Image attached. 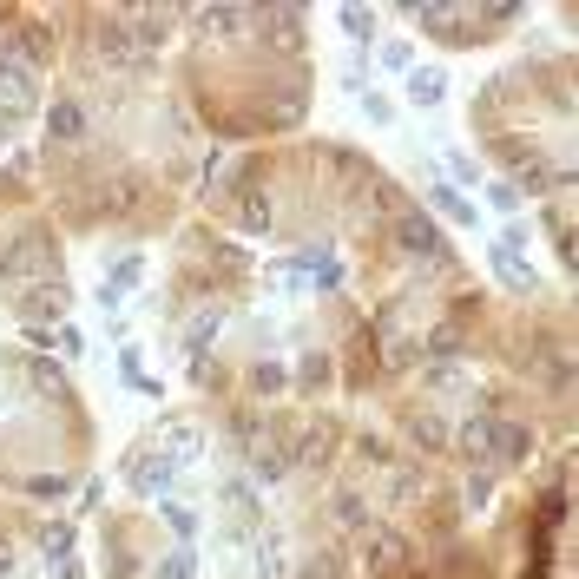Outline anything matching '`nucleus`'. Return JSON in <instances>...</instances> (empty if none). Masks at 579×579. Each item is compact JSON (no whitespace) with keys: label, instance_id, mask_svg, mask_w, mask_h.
Instances as JSON below:
<instances>
[{"label":"nucleus","instance_id":"f257e3e1","mask_svg":"<svg viewBox=\"0 0 579 579\" xmlns=\"http://www.w3.org/2000/svg\"><path fill=\"white\" fill-rule=\"evenodd\" d=\"M415 20H428V33L435 40H448V47H481V40H494V20H514L520 7H441V0H428V7H408Z\"/></svg>","mask_w":579,"mask_h":579},{"label":"nucleus","instance_id":"f03ea898","mask_svg":"<svg viewBox=\"0 0 579 579\" xmlns=\"http://www.w3.org/2000/svg\"><path fill=\"white\" fill-rule=\"evenodd\" d=\"M47 277H60V244L47 231H20L0 251V283L7 290H27V283H47Z\"/></svg>","mask_w":579,"mask_h":579},{"label":"nucleus","instance_id":"7ed1b4c3","mask_svg":"<svg viewBox=\"0 0 579 579\" xmlns=\"http://www.w3.org/2000/svg\"><path fill=\"white\" fill-rule=\"evenodd\" d=\"M7 310H14L20 329H53V323H66V277L27 283V290H7Z\"/></svg>","mask_w":579,"mask_h":579},{"label":"nucleus","instance_id":"20e7f679","mask_svg":"<svg viewBox=\"0 0 579 579\" xmlns=\"http://www.w3.org/2000/svg\"><path fill=\"white\" fill-rule=\"evenodd\" d=\"M356 566L369 579H395V573H408V540L395 527H382V520H369V527L356 533Z\"/></svg>","mask_w":579,"mask_h":579},{"label":"nucleus","instance_id":"39448f33","mask_svg":"<svg viewBox=\"0 0 579 579\" xmlns=\"http://www.w3.org/2000/svg\"><path fill=\"white\" fill-rule=\"evenodd\" d=\"M33 106H40V73L0 60V126H20Z\"/></svg>","mask_w":579,"mask_h":579},{"label":"nucleus","instance_id":"423d86ee","mask_svg":"<svg viewBox=\"0 0 579 579\" xmlns=\"http://www.w3.org/2000/svg\"><path fill=\"white\" fill-rule=\"evenodd\" d=\"M395 244H402L408 257H448V244H441L435 218H422L415 204H395Z\"/></svg>","mask_w":579,"mask_h":579},{"label":"nucleus","instance_id":"0eeeda50","mask_svg":"<svg viewBox=\"0 0 579 579\" xmlns=\"http://www.w3.org/2000/svg\"><path fill=\"white\" fill-rule=\"evenodd\" d=\"M86 132H93V112H86V99H79V93H60V99L47 106V139H53V145H79Z\"/></svg>","mask_w":579,"mask_h":579},{"label":"nucleus","instance_id":"6e6552de","mask_svg":"<svg viewBox=\"0 0 579 579\" xmlns=\"http://www.w3.org/2000/svg\"><path fill=\"white\" fill-rule=\"evenodd\" d=\"M527 454H533V428L494 415V468H514V461H527Z\"/></svg>","mask_w":579,"mask_h":579},{"label":"nucleus","instance_id":"1a4fd4ad","mask_svg":"<svg viewBox=\"0 0 579 579\" xmlns=\"http://www.w3.org/2000/svg\"><path fill=\"white\" fill-rule=\"evenodd\" d=\"M145 277V257H119V264L106 270V283H99V303H106V310H119V303L132 297V283Z\"/></svg>","mask_w":579,"mask_h":579},{"label":"nucleus","instance_id":"9d476101","mask_svg":"<svg viewBox=\"0 0 579 579\" xmlns=\"http://www.w3.org/2000/svg\"><path fill=\"white\" fill-rule=\"evenodd\" d=\"M487 264H494V277L507 283V290H540V277H533V264L520 251H507V244H494L487 251Z\"/></svg>","mask_w":579,"mask_h":579},{"label":"nucleus","instance_id":"9b49d317","mask_svg":"<svg viewBox=\"0 0 579 579\" xmlns=\"http://www.w3.org/2000/svg\"><path fill=\"white\" fill-rule=\"evenodd\" d=\"M408 99L415 106H441L448 99V73L441 66H408Z\"/></svg>","mask_w":579,"mask_h":579},{"label":"nucleus","instance_id":"f8f14e48","mask_svg":"<svg viewBox=\"0 0 579 579\" xmlns=\"http://www.w3.org/2000/svg\"><path fill=\"white\" fill-rule=\"evenodd\" d=\"M329 520H336V527H349V533H362L369 520H376V507L362 501V494H336V501H329Z\"/></svg>","mask_w":579,"mask_h":579},{"label":"nucleus","instance_id":"ddd939ff","mask_svg":"<svg viewBox=\"0 0 579 579\" xmlns=\"http://www.w3.org/2000/svg\"><path fill=\"white\" fill-rule=\"evenodd\" d=\"M428 198H435L441 211H448V218H454V224H474V218H481V211H474V204L461 198V191H454V185H441V178H428Z\"/></svg>","mask_w":579,"mask_h":579},{"label":"nucleus","instance_id":"4468645a","mask_svg":"<svg viewBox=\"0 0 579 579\" xmlns=\"http://www.w3.org/2000/svg\"><path fill=\"white\" fill-rule=\"evenodd\" d=\"M408 435L422 441L428 454H448V422H435V415H422V408H415V415H408Z\"/></svg>","mask_w":579,"mask_h":579},{"label":"nucleus","instance_id":"2eb2a0df","mask_svg":"<svg viewBox=\"0 0 579 579\" xmlns=\"http://www.w3.org/2000/svg\"><path fill=\"white\" fill-rule=\"evenodd\" d=\"M270 218H277V211H270V198L264 191H244V204H237V224H244V231H270Z\"/></svg>","mask_w":579,"mask_h":579},{"label":"nucleus","instance_id":"dca6fc26","mask_svg":"<svg viewBox=\"0 0 579 579\" xmlns=\"http://www.w3.org/2000/svg\"><path fill=\"white\" fill-rule=\"evenodd\" d=\"M191 573H198V553H191V547H172L165 560L152 566V579H191Z\"/></svg>","mask_w":579,"mask_h":579},{"label":"nucleus","instance_id":"f3484780","mask_svg":"<svg viewBox=\"0 0 579 579\" xmlns=\"http://www.w3.org/2000/svg\"><path fill=\"white\" fill-rule=\"evenodd\" d=\"M283 382H290V376H283L277 362H257V369H251V395H283Z\"/></svg>","mask_w":579,"mask_h":579},{"label":"nucleus","instance_id":"a211bd4d","mask_svg":"<svg viewBox=\"0 0 579 579\" xmlns=\"http://www.w3.org/2000/svg\"><path fill=\"white\" fill-rule=\"evenodd\" d=\"M343 27H349V40H369V33H376V14H369V7H343Z\"/></svg>","mask_w":579,"mask_h":579},{"label":"nucleus","instance_id":"6ab92c4d","mask_svg":"<svg viewBox=\"0 0 579 579\" xmlns=\"http://www.w3.org/2000/svg\"><path fill=\"white\" fill-rule=\"evenodd\" d=\"M20 487H27V494H40V501H60V494H66L60 474H33V481H20Z\"/></svg>","mask_w":579,"mask_h":579},{"label":"nucleus","instance_id":"aec40b11","mask_svg":"<svg viewBox=\"0 0 579 579\" xmlns=\"http://www.w3.org/2000/svg\"><path fill=\"white\" fill-rule=\"evenodd\" d=\"M487 204H494V211H520V185H487Z\"/></svg>","mask_w":579,"mask_h":579},{"label":"nucleus","instance_id":"412c9836","mask_svg":"<svg viewBox=\"0 0 579 579\" xmlns=\"http://www.w3.org/2000/svg\"><path fill=\"white\" fill-rule=\"evenodd\" d=\"M53 349H60V356H79V349H86V336H79L73 323H60V329H53Z\"/></svg>","mask_w":579,"mask_h":579},{"label":"nucleus","instance_id":"4be33fe9","mask_svg":"<svg viewBox=\"0 0 579 579\" xmlns=\"http://www.w3.org/2000/svg\"><path fill=\"white\" fill-rule=\"evenodd\" d=\"M376 60H382V66H395V73H408V40H382Z\"/></svg>","mask_w":579,"mask_h":579},{"label":"nucleus","instance_id":"5701e85b","mask_svg":"<svg viewBox=\"0 0 579 579\" xmlns=\"http://www.w3.org/2000/svg\"><path fill=\"white\" fill-rule=\"evenodd\" d=\"M487 494H494V481H487V474H468V514H481Z\"/></svg>","mask_w":579,"mask_h":579},{"label":"nucleus","instance_id":"b1692460","mask_svg":"<svg viewBox=\"0 0 579 579\" xmlns=\"http://www.w3.org/2000/svg\"><path fill=\"white\" fill-rule=\"evenodd\" d=\"M362 112H369L376 126H389V119H395V106H389V99H382V93H362Z\"/></svg>","mask_w":579,"mask_h":579},{"label":"nucleus","instance_id":"393cba45","mask_svg":"<svg viewBox=\"0 0 579 579\" xmlns=\"http://www.w3.org/2000/svg\"><path fill=\"white\" fill-rule=\"evenodd\" d=\"M14 560H20V553H14V547H0V579L14 573Z\"/></svg>","mask_w":579,"mask_h":579}]
</instances>
